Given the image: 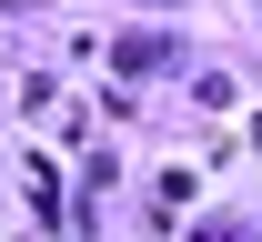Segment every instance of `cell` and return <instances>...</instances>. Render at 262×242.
I'll use <instances>...</instances> for the list:
<instances>
[{"label":"cell","mask_w":262,"mask_h":242,"mask_svg":"<svg viewBox=\"0 0 262 242\" xmlns=\"http://www.w3.org/2000/svg\"><path fill=\"white\" fill-rule=\"evenodd\" d=\"M252 131H262V121H252Z\"/></svg>","instance_id":"1"}]
</instances>
